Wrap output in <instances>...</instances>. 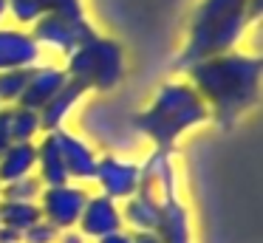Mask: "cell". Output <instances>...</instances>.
<instances>
[{
    "instance_id": "cell-1",
    "label": "cell",
    "mask_w": 263,
    "mask_h": 243,
    "mask_svg": "<svg viewBox=\"0 0 263 243\" xmlns=\"http://www.w3.org/2000/svg\"><path fill=\"white\" fill-rule=\"evenodd\" d=\"M260 57L227 51L193 62L184 73L210 107V119L221 127H232L260 96Z\"/></svg>"
},
{
    "instance_id": "cell-2",
    "label": "cell",
    "mask_w": 263,
    "mask_h": 243,
    "mask_svg": "<svg viewBox=\"0 0 263 243\" xmlns=\"http://www.w3.org/2000/svg\"><path fill=\"white\" fill-rule=\"evenodd\" d=\"M260 17V0H201L193 11L176 71H187L193 62L232 51L249 26Z\"/></svg>"
},
{
    "instance_id": "cell-3",
    "label": "cell",
    "mask_w": 263,
    "mask_h": 243,
    "mask_svg": "<svg viewBox=\"0 0 263 243\" xmlns=\"http://www.w3.org/2000/svg\"><path fill=\"white\" fill-rule=\"evenodd\" d=\"M210 122V107L187 79H167L156 99L136 116V130L147 136L156 147L173 150L187 130Z\"/></svg>"
},
{
    "instance_id": "cell-4",
    "label": "cell",
    "mask_w": 263,
    "mask_h": 243,
    "mask_svg": "<svg viewBox=\"0 0 263 243\" xmlns=\"http://www.w3.org/2000/svg\"><path fill=\"white\" fill-rule=\"evenodd\" d=\"M65 73L85 90H114L125 77V48L116 40L97 34L65 57Z\"/></svg>"
},
{
    "instance_id": "cell-5",
    "label": "cell",
    "mask_w": 263,
    "mask_h": 243,
    "mask_svg": "<svg viewBox=\"0 0 263 243\" xmlns=\"http://www.w3.org/2000/svg\"><path fill=\"white\" fill-rule=\"evenodd\" d=\"M31 37L40 48H51L57 54L68 57L74 54L80 45H85L91 37H97V28L91 26L85 9L77 11H54V14L40 17L37 23H31Z\"/></svg>"
},
{
    "instance_id": "cell-6",
    "label": "cell",
    "mask_w": 263,
    "mask_h": 243,
    "mask_svg": "<svg viewBox=\"0 0 263 243\" xmlns=\"http://www.w3.org/2000/svg\"><path fill=\"white\" fill-rule=\"evenodd\" d=\"M91 192L77 181L68 184H57V186H43L37 207H40V218L46 223H51L54 229H74L80 223V215L85 209V201Z\"/></svg>"
},
{
    "instance_id": "cell-7",
    "label": "cell",
    "mask_w": 263,
    "mask_h": 243,
    "mask_svg": "<svg viewBox=\"0 0 263 243\" xmlns=\"http://www.w3.org/2000/svg\"><path fill=\"white\" fill-rule=\"evenodd\" d=\"M93 181H97L102 195L114 198V201H125L142 186V164L108 153V156H99Z\"/></svg>"
},
{
    "instance_id": "cell-8",
    "label": "cell",
    "mask_w": 263,
    "mask_h": 243,
    "mask_svg": "<svg viewBox=\"0 0 263 243\" xmlns=\"http://www.w3.org/2000/svg\"><path fill=\"white\" fill-rule=\"evenodd\" d=\"M77 229H80L82 235L88 237V240H93V243H97L99 237L110 235V232L125 229V223H122L119 201L102 195V192H97V195H88L85 209H82V215H80V223H77Z\"/></svg>"
},
{
    "instance_id": "cell-9",
    "label": "cell",
    "mask_w": 263,
    "mask_h": 243,
    "mask_svg": "<svg viewBox=\"0 0 263 243\" xmlns=\"http://www.w3.org/2000/svg\"><path fill=\"white\" fill-rule=\"evenodd\" d=\"M54 139H57L60 156H63L65 173H68L71 181H93V173H97V150L88 144L85 139H80L77 133H71L68 127H57L51 130Z\"/></svg>"
},
{
    "instance_id": "cell-10",
    "label": "cell",
    "mask_w": 263,
    "mask_h": 243,
    "mask_svg": "<svg viewBox=\"0 0 263 243\" xmlns=\"http://www.w3.org/2000/svg\"><path fill=\"white\" fill-rule=\"evenodd\" d=\"M159 203H161V218L156 226V235L161 237V243H193L190 237V215L187 207L181 203V195L176 190L159 192Z\"/></svg>"
},
{
    "instance_id": "cell-11",
    "label": "cell",
    "mask_w": 263,
    "mask_h": 243,
    "mask_svg": "<svg viewBox=\"0 0 263 243\" xmlns=\"http://www.w3.org/2000/svg\"><path fill=\"white\" fill-rule=\"evenodd\" d=\"M40 51L43 48L26 28H0V71L37 65Z\"/></svg>"
},
{
    "instance_id": "cell-12",
    "label": "cell",
    "mask_w": 263,
    "mask_h": 243,
    "mask_svg": "<svg viewBox=\"0 0 263 243\" xmlns=\"http://www.w3.org/2000/svg\"><path fill=\"white\" fill-rule=\"evenodd\" d=\"M65 82H68L65 68H60V65H31L29 82H26V90H23V96H20L17 105L31 107V110H40Z\"/></svg>"
},
{
    "instance_id": "cell-13",
    "label": "cell",
    "mask_w": 263,
    "mask_h": 243,
    "mask_svg": "<svg viewBox=\"0 0 263 243\" xmlns=\"http://www.w3.org/2000/svg\"><path fill=\"white\" fill-rule=\"evenodd\" d=\"M122 209V223L127 232H156L161 218V203L156 198V192L139 186V192H133L130 198L119 203Z\"/></svg>"
},
{
    "instance_id": "cell-14",
    "label": "cell",
    "mask_w": 263,
    "mask_h": 243,
    "mask_svg": "<svg viewBox=\"0 0 263 243\" xmlns=\"http://www.w3.org/2000/svg\"><path fill=\"white\" fill-rule=\"evenodd\" d=\"M82 96H85V88H82L80 82H74V79H68V82L40 107L43 133H51V130H57V127H65V119H68V113L74 110V105L82 99Z\"/></svg>"
},
{
    "instance_id": "cell-15",
    "label": "cell",
    "mask_w": 263,
    "mask_h": 243,
    "mask_svg": "<svg viewBox=\"0 0 263 243\" xmlns=\"http://www.w3.org/2000/svg\"><path fill=\"white\" fill-rule=\"evenodd\" d=\"M37 167V144L34 141H14L9 150L0 153V184L34 175Z\"/></svg>"
},
{
    "instance_id": "cell-16",
    "label": "cell",
    "mask_w": 263,
    "mask_h": 243,
    "mask_svg": "<svg viewBox=\"0 0 263 243\" xmlns=\"http://www.w3.org/2000/svg\"><path fill=\"white\" fill-rule=\"evenodd\" d=\"M37 144V178L43 181V186H57V184H68V173H65L63 156H60V147L54 133H43Z\"/></svg>"
},
{
    "instance_id": "cell-17",
    "label": "cell",
    "mask_w": 263,
    "mask_h": 243,
    "mask_svg": "<svg viewBox=\"0 0 263 243\" xmlns=\"http://www.w3.org/2000/svg\"><path fill=\"white\" fill-rule=\"evenodd\" d=\"M82 9V0H9V14L20 26H31L40 17L54 11H77Z\"/></svg>"
},
{
    "instance_id": "cell-18",
    "label": "cell",
    "mask_w": 263,
    "mask_h": 243,
    "mask_svg": "<svg viewBox=\"0 0 263 243\" xmlns=\"http://www.w3.org/2000/svg\"><path fill=\"white\" fill-rule=\"evenodd\" d=\"M40 220V207L29 201H0V223L23 235Z\"/></svg>"
},
{
    "instance_id": "cell-19",
    "label": "cell",
    "mask_w": 263,
    "mask_h": 243,
    "mask_svg": "<svg viewBox=\"0 0 263 243\" xmlns=\"http://www.w3.org/2000/svg\"><path fill=\"white\" fill-rule=\"evenodd\" d=\"M12 136L14 141H37L43 136L40 110L23 105H12Z\"/></svg>"
},
{
    "instance_id": "cell-20",
    "label": "cell",
    "mask_w": 263,
    "mask_h": 243,
    "mask_svg": "<svg viewBox=\"0 0 263 243\" xmlns=\"http://www.w3.org/2000/svg\"><path fill=\"white\" fill-rule=\"evenodd\" d=\"M29 73H31V65L0 71V105H6V107L17 105L26 90V82H29Z\"/></svg>"
},
{
    "instance_id": "cell-21",
    "label": "cell",
    "mask_w": 263,
    "mask_h": 243,
    "mask_svg": "<svg viewBox=\"0 0 263 243\" xmlns=\"http://www.w3.org/2000/svg\"><path fill=\"white\" fill-rule=\"evenodd\" d=\"M43 192V181L37 175H26V178H17V181H9V184L0 186V201H29V203H37Z\"/></svg>"
},
{
    "instance_id": "cell-22",
    "label": "cell",
    "mask_w": 263,
    "mask_h": 243,
    "mask_svg": "<svg viewBox=\"0 0 263 243\" xmlns=\"http://www.w3.org/2000/svg\"><path fill=\"white\" fill-rule=\"evenodd\" d=\"M57 235H60V229H54L51 223H46V220L40 218L34 226H29V229L23 232L20 243H57Z\"/></svg>"
},
{
    "instance_id": "cell-23",
    "label": "cell",
    "mask_w": 263,
    "mask_h": 243,
    "mask_svg": "<svg viewBox=\"0 0 263 243\" xmlns=\"http://www.w3.org/2000/svg\"><path fill=\"white\" fill-rule=\"evenodd\" d=\"M14 144V136H12V107L0 105V153L9 150Z\"/></svg>"
},
{
    "instance_id": "cell-24",
    "label": "cell",
    "mask_w": 263,
    "mask_h": 243,
    "mask_svg": "<svg viewBox=\"0 0 263 243\" xmlns=\"http://www.w3.org/2000/svg\"><path fill=\"white\" fill-rule=\"evenodd\" d=\"M57 243H91V240H88V237L74 226V229H63V232H60V235H57Z\"/></svg>"
},
{
    "instance_id": "cell-25",
    "label": "cell",
    "mask_w": 263,
    "mask_h": 243,
    "mask_svg": "<svg viewBox=\"0 0 263 243\" xmlns=\"http://www.w3.org/2000/svg\"><path fill=\"white\" fill-rule=\"evenodd\" d=\"M97 243H133V232H127V229H119V232H110V235L99 237Z\"/></svg>"
},
{
    "instance_id": "cell-26",
    "label": "cell",
    "mask_w": 263,
    "mask_h": 243,
    "mask_svg": "<svg viewBox=\"0 0 263 243\" xmlns=\"http://www.w3.org/2000/svg\"><path fill=\"white\" fill-rule=\"evenodd\" d=\"M133 243H161L156 232H133Z\"/></svg>"
},
{
    "instance_id": "cell-27",
    "label": "cell",
    "mask_w": 263,
    "mask_h": 243,
    "mask_svg": "<svg viewBox=\"0 0 263 243\" xmlns=\"http://www.w3.org/2000/svg\"><path fill=\"white\" fill-rule=\"evenodd\" d=\"M6 14H9V0H0V23H3Z\"/></svg>"
},
{
    "instance_id": "cell-28",
    "label": "cell",
    "mask_w": 263,
    "mask_h": 243,
    "mask_svg": "<svg viewBox=\"0 0 263 243\" xmlns=\"http://www.w3.org/2000/svg\"><path fill=\"white\" fill-rule=\"evenodd\" d=\"M0 226H3V223H0Z\"/></svg>"
},
{
    "instance_id": "cell-29",
    "label": "cell",
    "mask_w": 263,
    "mask_h": 243,
    "mask_svg": "<svg viewBox=\"0 0 263 243\" xmlns=\"http://www.w3.org/2000/svg\"><path fill=\"white\" fill-rule=\"evenodd\" d=\"M0 186H3V184H0Z\"/></svg>"
}]
</instances>
